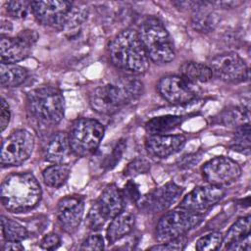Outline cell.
I'll return each mask as SVG.
<instances>
[{"label":"cell","mask_w":251,"mask_h":251,"mask_svg":"<svg viewBox=\"0 0 251 251\" xmlns=\"http://www.w3.org/2000/svg\"><path fill=\"white\" fill-rule=\"evenodd\" d=\"M234 140L235 144L232 149L248 156L250 153V124H244L237 127Z\"/></svg>","instance_id":"cell-28"},{"label":"cell","mask_w":251,"mask_h":251,"mask_svg":"<svg viewBox=\"0 0 251 251\" xmlns=\"http://www.w3.org/2000/svg\"><path fill=\"white\" fill-rule=\"evenodd\" d=\"M31 47L19 36L11 38L2 35L0 39L1 63L15 64L25 59L29 55Z\"/></svg>","instance_id":"cell-19"},{"label":"cell","mask_w":251,"mask_h":251,"mask_svg":"<svg viewBox=\"0 0 251 251\" xmlns=\"http://www.w3.org/2000/svg\"><path fill=\"white\" fill-rule=\"evenodd\" d=\"M161 96L170 103L182 104L193 100L198 89L195 83L178 75H168L163 77L157 85Z\"/></svg>","instance_id":"cell-13"},{"label":"cell","mask_w":251,"mask_h":251,"mask_svg":"<svg viewBox=\"0 0 251 251\" xmlns=\"http://www.w3.org/2000/svg\"><path fill=\"white\" fill-rule=\"evenodd\" d=\"M223 244V235L221 232L213 231L202 237H200L195 245V248L199 251H211L220 249Z\"/></svg>","instance_id":"cell-30"},{"label":"cell","mask_w":251,"mask_h":251,"mask_svg":"<svg viewBox=\"0 0 251 251\" xmlns=\"http://www.w3.org/2000/svg\"><path fill=\"white\" fill-rule=\"evenodd\" d=\"M10 117H11V114H10L9 105L6 102V100L4 98H2V101H1V119H0L2 131H4L6 129V127L8 126V124L10 122Z\"/></svg>","instance_id":"cell-36"},{"label":"cell","mask_w":251,"mask_h":251,"mask_svg":"<svg viewBox=\"0 0 251 251\" xmlns=\"http://www.w3.org/2000/svg\"><path fill=\"white\" fill-rule=\"evenodd\" d=\"M104 248V239L102 235L93 233L89 235L82 243L81 250H102Z\"/></svg>","instance_id":"cell-34"},{"label":"cell","mask_w":251,"mask_h":251,"mask_svg":"<svg viewBox=\"0 0 251 251\" xmlns=\"http://www.w3.org/2000/svg\"><path fill=\"white\" fill-rule=\"evenodd\" d=\"M34 147L32 134L25 129H18L8 135L2 142L1 164L19 166L29 158Z\"/></svg>","instance_id":"cell-8"},{"label":"cell","mask_w":251,"mask_h":251,"mask_svg":"<svg viewBox=\"0 0 251 251\" xmlns=\"http://www.w3.org/2000/svg\"><path fill=\"white\" fill-rule=\"evenodd\" d=\"M60 244H61V238L55 232L46 234L40 241V247L46 250H54L58 248Z\"/></svg>","instance_id":"cell-35"},{"label":"cell","mask_w":251,"mask_h":251,"mask_svg":"<svg viewBox=\"0 0 251 251\" xmlns=\"http://www.w3.org/2000/svg\"><path fill=\"white\" fill-rule=\"evenodd\" d=\"M202 214L186 211L184 209L175 210L165 214L156 226L155 235L159 242L184 235L187 231L197 226L202 222Z\"/></svg>","instance_id":"cell-7"},{"label":"cell","mask_w":251,"mask_h":251,"mask_svg":"<svg viewBox=\"0 0 251 251\" xmlns=\"http://www.w3.org/2000/svg\"><path fill=\"white\" fill-rule=\"evenodd\" d=\"M148 168H149V166H148L147 162H145L144 160H136L127 167L126 173L129 175L140 174V173L146 172L148 170Z\"/></svg>","instance_id":"cell-37"},{"label":"cell","mask_w":251,"mask_h":251,"mask_svg":"<svg viewBox=\"0 0 251 251\" xmlns=\"http://www.w3.org/2000/svg\"><path fill=\"white\" fill-rule=\"evenodd\" d=\"M0 197L10 212L22 213L33 209L41 199V187L30 173H16L2 182Z\"/></svg>","instance_id":"cell-1"},{"label":"cell","mask_w":251,"mask_h":251,"mask_svg":"<svg viewBox=\"0 0 251 251\" xmlns=\"http://www.w3.org/2000/svg\"><path fill=\"white\" fill-rule=\"evenodd\" d=\"M182 193V188L173 181L156 188L144 198H140V206L151 213L162 212L177 201Z\"/></svg>","instance_id":"cell-15"},{"label":"cell","mask_w":251,"mask_h":251,"mask_svg":"<svg viewBox=\"0 0 251 251\" xmlns=\"http://www.w3.org/2000/svg\"><path fill=\"white\" fill-rule=\"evenodd\" d=\"M226 191L224 187L207 184L193 188L184 196L179 208L189 212L202 214L224 198Z\"/></svg>","instance_id":"cell-12"},{"label":"cell","mask_w":251,"mask_h":251,"mask_svg":"<svg viewBox=\"0 0 251 251\" xmlns=\"http://www.w3.org/2000/svg\"><path fill=\"white\" fill-rule=\"evenodd\" d=\"M27 105L31 115L46 126L61 122L65 112V102L61 92L52 86H41L27 93Z\"/></svg>","instance_id":"cell-5"},{"label":"cell","mask_w":251,"mask_h":251,"mask_svg":"<svg viewBox=\"0 0 251 251\" xmlns=\"http://www.w3.org/2000/svg\"><path fill=\"white\" fill-rule=\"evenodd\" d=\"M106 222V220L102 217V215L98 212V210L96 209V207L93 205L91 207V209L89 210V213L87 215V219H86V223H87V226L93 229V230H96V229H99L103 226L104 223Z\"/></svg>","instance_id":"cell-33"},{"label":"cell","mask_w":251,"mask_h":251,"mask_svg":"<svg viewBox=\"0 0 251 251\" xmlns=\"http://www.w3.org/2000/svg\"><path fill=\"white\" fill-rule=\"evenodd\" d=\"M3 249L5 251H8V250L19 251V250H24V246L20 241H6L3 245Z\"/></svg>","instance_id":"cell-38"},{"label":"cell","mask_w":251,"mask_h":251,"mask_svg":"<svg viewBox=\"0 0 251 251\" xmlns=\"http://www.w3.org/2000/svg\"><path fill=\"white\" fill-rule=\"evenodd\" d=\"M187 242V238L184 235L178 236L176 238L168 240L166 242H160L159 244L150 247V250H160V251H179L184 249Z\"/></svg>","instance_id":"cell-32"},{"label":"cell","mask_w":251,"mask_h":251,"mask_svg":"<svg viewBox=\"0 0 251 251\" xmlns=\"http://www.w3.org/2000/svg\"><path fill=\"white\" fill-rule=\"evenodd\" d=\"M249 108L237 107L232 110H228L223 117L224 123L230 126H241L244 124H249Z\"/></svg>","instance_id":"cell-29"},{"label":"cell","mask_w":251,"mask_h":251,"mask_svg":"<svg viewBox=\"0 0 251 251\" xmlns=\"http://www.w3.org/2000/svg\"><path fill=\"white\" fill-rule=\"evenodd\" d=\"M185 137L181 134L151 135L146 139L147 152L157 158H167L180 151L185 144Z\"/></svg>","instance_id":"cell-17"},{"label":"cell","mask_w":251,"mask_h":251,"mask_svg":"<svg viewBox=\"0 0 251 251\" xmlns=\"http://www.w3.org/2000/svg\"><path fill=\"white\" fill-rule=\"evenodd\" d=\"M94 206L102 217L112 220L125 208V197L122 190L115 184H109L102 191Z\"/></svg>","instance_id":"cell-18"},{"label":"cell","mask_w":251,"mask_h":251,"mask_svg":"<svg viewBox=\"0 0 251 251\" xmlns=\"http://www.w3.org/2000/svg\"><path fill=\"white\" fill-rule=\"evenodd\" d=\"M31 12L44 25L62 28H74L87 18V8L70 1H30Z\"/></svg>","instance_id":"cell-3"},{"label":"cell","mask_w":251,"mask_h":251,"mask_svg":"<svg viewBox=\"0 0 251 251\" xmlns=\"http://www.w3.org/2000/svg\"><path fill=\"white\" fill-rule=\"evenodd\" d=\"M209 68L218 78L226 82H241L249 78V69L245 61L236 53H223L210 61Z\"/></svg>","instance_id":"cell-10"},{"label":"cell","mask_w":251,"mask_h":251,"mask_svg":"<svg viewBox=\"0 0 251 251\" xmlns=\"http://www.w3.org/2000/svg\"><path fill=\"white\" fill-rule=\"evenodd\" d=\"M250 216L238 219L223 236L225 249L230 251H250Z\"/></svg>","instance_id":"cell-16"},{"label":"cell","mask_w":251,"mask_h":251,"mask_svg":"<svg viewBox=\"0 0 251 251\" xmlns=\"http://www.w3.org/2000/svg\"><path fill=\"white\" fill-rule=\"evenodd\" d=\"M129 102H131L130 98L118 81L114 84L97 86L89 94L90 106L102 115L114 114Z\"/></svg>","instance_id":"cell-9"},{"label":"cell","mask_w":251,"mask_h":251,"mask_svg":"<svg viewBox=\"0 0 251 251\" xmlns=\"http://www.w3.org/2000/svg\"><path fill=\"white\" fill-rule=\"evenodd\" d=\"M202 176L209 184L224 187L234 183L241 176V168L234 160L220 156L204 164Z\"/></svg>","instance_id":"cell-11"},{"label":"cell","mask_w":251,"mask_h":251,"mask_svg":"<svg viewBox=\"0 0 251 251\" xmlns=\"http://www.w3.org/2000/svg\"><path fill=\"white\" fill-rule=\"evenodd\" d=\"M71 150L68 134L58 131L48 138L44 148V156L47 161L59 164L68 157Z\"/></svg>","instance_id":"cell-20"},{"label":"cell","mask_w":251,"mask_h":251,"mask_svg":"<svg viewBox=\"0 0 251 251\" xmlns=\"http://www.w3.org/2000/svg\"><path fill=\"white\" fill-rule=\"evenodd\" d=\"M1 226L3 237L6 241H20L27 237L26 228L22 226L20 223L8 219L4 216L1 217Z\"/></svg>","instance_id":"cell-26"},{"label":"cell","mask_w":251,"mask_h":251,"mask_svg":"<svg viewBox=\"0 0 251 251\" xmlns=\"http://www.w3.org/2000/svg\"><path fill=\"white\" fill-rule=\"evenodd\" d=\"M134 222V215L127 211H122L119 215L114 217L107 228L106 236L109 244H113L127 235L132 230Z\"/></svg>","instance_id":"cell-21"},{"label":"cell","mask_w":251,"mask_h":251,"mask_svg":"<svg viewBox=\"0 0 251 251\" xmlns=\"http://www.w3.org/2000/svg\"><path fill=\"white\" fill-rule=\"evenodd\" d=\"M104 131L103 125L94 119H77L73 123L68 134L72 151L77 156L94 153L102 141Z\"/></svg>","instance_id":"cell-6"},{"label":"cell","mask_w":251,"mask_h":251,"mask_svg":"<svg viewBox=\"0 0 251 251\" xmlns=\"http://www.w3.org/2000/svg\"><path fill=\"white\" fill-rule=\"evenodd\" d=\"M7 12L16 19H25L31 12L30 1H9L7 3Z\"/></svg>","instance_id":"cell-31"},{"label":"cell","mask_w":251,"mask_h":251,"mask_svg":"<svg viewBox=\"0 0 251 251\" xmlns=\"http://www.w3.org/2000/svg\"><path fill=\"white\" fill-rule=\"evenodd\" d=\"M84 200L78 195L65 196L59 200L56 217L59 226L67 233H74L83 217Z\"/></svg>","instance_id":"cell-14"},{"label":"cell","mask_w":251,"mask_h":251,"mask_svg":"<svg viewBox=\"0 0 251 251\" xmlns=\"http://www.w3.org/2000/svg\"><path fill=\"white\" fill-rule=\"evenodd\" d=\"M195 156H196V155L185 156L184 159L181 161V167L189 168V167H191V166H194V164L197 163V161H195Z\"/></svg>","instance_id":"cell-39"},{"label":"cell","mask_w":251,"mask_h":251,"mask_svg":"<svg viewBox=\"0 0 251 251\" xmlns=\"http://www.w3.org/2000/svg\"><path fill=\"white\" fill-rule=\"evenodd\" d=\"M218 22L219 19L215 13L200 10L192 17L191 25L199 32H209L216 27Z\"/></svg>","instance_id":"cell-27"},{"label":"cell","mask_w":251,"mask_h":251,"mask_svg":"<svg viewBox=\"0 0 251 251\" xmlns=\"http://www.w3.org/2000/svg\"><path fill=\"white\" fill-rule=\"evenodd\" d=\"M149 59L158 64L174 60L176 54L171 36L164 25L156 18L146 19L137 31Z\"/></svg>","instance_id":"cell-4"},{"label":"cell","mask_w":251,"mask_h":251,"mask_svg":"<svg viewBox=\"0 0 251 251\" xmlns=\"http://www.w3.org/2000/svg\"><path fill=\"white\" fill-rule=\"evenodd\" d=\"M181 76L187 80L196 82H207L212 76V71L209 66L199 62H185L180 67Z\"/></svg>","instance_id":"cell-24"},{"label":"cell","mask_w":251,"mask_h":251,"mask_svg":"<svg viewBox=\"0 0 251 251\" xmlns=\"http://www.w3.org/2000/svg\"><path fill=\"white\" fill-rule=\"evenodd\" d=\"M109 56L113 65L133 75L143 74L149 68V58L137 31L132 28L122 30L112 39Z\"/></svg>","instance_id":"cell-2"},{"label":"cell","mask_w":251,"mask_h":251,"mask_svg":"<svg viewBox=\"0 0 251 251\" xmlns=\"http://www.w3.org/2000/svg\"><path fill=\"white\" fill-rule=\"evenodd\" d=\"M71 173V169L69 166L59 163L54 164L52 166L47 167L43 173V179L44 182L53 188H58L62 186L68 179Z\"/></svg>","instance_id":"cell-25"},{"label":"cell","mask_w":251,"mask_h":251,"mask_svg":"<svg viewBox=\"0 0 251 251\" xmlns=\"http://www.w3.org/2000/svg\"><path fill=\"white\" fill-rule=\"evenodd\" d=\"M26 69L17 64L1 63L0 66V80L4 87H16L22 84L27 77Z\"/></svg>","instance_id":"cell-22"},{"label":"cell","mask_w":251,"mask_h":251,"mask_svg":"<svg viewBox=\"0 0 251 251\" xmlns=\"http://www.w3.org/2000/svg\"><path fill=\"white\" fill-rule=\"evenodd\" d=\"M181 123L182 118L179 116H160L149 120L145 124V129L150 135H159L175 129Z\"/></svg>","instance_id":"cell-23"}]
</instances>
